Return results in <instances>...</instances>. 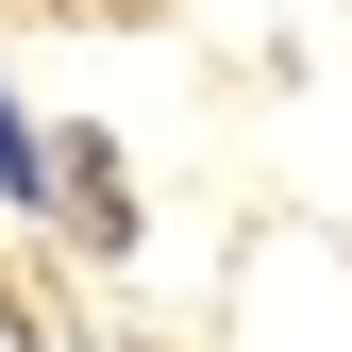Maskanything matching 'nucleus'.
Segmentation results:
<instances>
[{"instance_id":"nucleus-1","label":"nucleus","mask_w":352,"mask_h":352,"mask_svg":"<svg viewBox=\"0 0 352 352\" xmlns=\"http://www.w3.org/2000/svg\"><path fill=\"white\" fill-rule=\"evenodd\" d=\"M67 201H84V235H101V252H118V235H135V185H118V168H101V151H67Z\"/></svg>"}]
</instances>
